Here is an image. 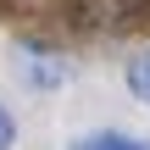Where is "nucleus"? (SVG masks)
<instances>
[{
	"label": "nucleus",
	"mask_w": 150,
	"mask_h": 150,
	"mask_svg": "<svg viewBox=\"0 0 150 150\" xmlns=\"http://www.w3.org/2000/svg\"><path fill=\"white\" fill-rule=\"evenodd\" d=\"M22 67H28V78H33V89H56V83L67 78V61H56V56H33V50H22Z\"/></svg>",
	"instance_id": "obj_1"
},
{
	"label": "nucleus",
	"mask_w": 150,
	"mask_h": 150,
	"mask_svg": "<svg viewBox=\"0 0 150 150\" xmlns=\"http://www.w3.org/2000/svg\"><path fill=\"white\" fill-rule=\"evenodd\" d=\"M128 95L150 106V45L139 50V56H128Z\"/></svg>",
	"instance_id": "obj_2"
},
{
	"label": "nucleus",
	"mask_w": 150,
	"mask_h": 150,
	"mask_svg": "<svg viewBox=\"0 0 150 150\" xmlns=\"http://www.w3.org/2000/svg\"><path fill=\"white\" fill-rule=\"evenodd\" d=\"M72 150H150L145 139H128V134H89V139H78Z\"/></svg>",
	"instance_id": "obj_3"
},
{
	"label": "nucleus",
	"mask_w": 150,
	"mask_h": 150,
	"mask_svg": "<svg viewBox=\"0 0 150 150\" xmlns=\"http://www.w3.org/2000/svg\"><path fill=\"white\" fill-rule=\"evenodd\" d=\"M11 145H17V117L0 106V150H11Z\"/></svg>",
	"instance_id": "obj_4"
}]
</instances>
